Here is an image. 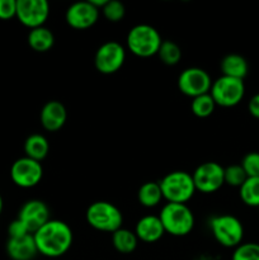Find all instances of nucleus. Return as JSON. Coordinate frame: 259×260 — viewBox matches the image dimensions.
<instances>
[{"mask_svg":"<svg viewBox=\"0 0 259 260\" xmlns=\"http://www.w3.org/2000/svg\"><path fill=\"white\" fill-rule=\"evenodd\" d=\"M7 254L12 260H32L38 254L32 234L22 238L8 239Z\"/></svg>","mask_w":259,"mask_h":260,"instance_id":"nucleus-17","label":"nucleus"},{"mask_svg":"<svg viewBox=\"0 0 259 260\" xmlns=\"http://www.w3.org/2000/svg\"><path fill=\"white\" fill-rule=\"evenodd\" d=\"M85 218L89 226L102 233L113 234L114 231L119 230L123 223L121 210L107 201L91 203L86 210Z\"/></svg>","mask_w":259,"mask_h":260,"instance_id":"nucleus-5","label":"nucleus"},{"mask_svg":"<svg viewBox=\"0 0 259 260\" xmlns=\"http://www.w3.org/2000/svg\"><path fill=\"white\" fill-rule=\"evenodd\" d=\"M38 254L47 258H58L73 245V230L66 222L50 220L33 234Z\"/></svg>","mask_w":259,"mask_h":260,"instance_id":"nucleus-1","label":"nucleus"},{"mask_svg":"<svg viewBox=\"0 0 259 260\" xmlns=\"http://www.w3.org/2000/svg\"><path fill=\"white\" fill-rule=\"evenodd\" d=\"M241 202L248 207H259V178H246L239 188Z\"/></svg>","mask_w":259,"mask_h":260,"instance_id":"nucleus-23","label":"nucleus"},{"mask_svg":"<svg viewBox=\"0 0 259 260\" xmlns=\"http://www.w3.org/2000/svg\"><path fill=\"white\" fill-rule=\"evenodd\" d=\"M163 198L168 203H183L187 205L196 193L192 174L183 170H177L165 175L159 182Z\"/></svg>","mask_w":259,"mask_h":260,"instance_id":"nucleus-3","label":"nucleus"},{"mask_svg":"<svg viewBox=\"0 0 259 260\" xmlns=\"http://www.w3.org/2000/svg\"><path fill=\"white\" fill-rule=\"evenodd\" d=\"M248 112L254 118L259 119V93L254 94L248 102Z\"/></svg>","mask_w":259,"mask_h":260,"instance_id":"nucleus-32","label":"nucleus"},{"mask_svg":"<svg viewBox=\"0 0 259 260\" xmlns=\"http://www.w3.org/2000/svg\"><path fill=\"white\" fill-rule=\"evenodd\" d=\"M3 206H4V203H3V198H2V196H0V215H2V212H3Z\"/></svg>","mask_w":259,"mask_h":260,"instance_id":"nucleus-33","label":"nucleus"},{"mask_svg":"<svg viewBox=\"0 0 259 260\" xmlns=\"http://www.w3.org/2000/svg\"><path fill=\"white\" fill-rule=\"evenodd\" d=\"M212 86V79L210 74L201 68L184 69L178 76V89L184 95L196 96L208 94Z\"/></svg>","mask_w":259,"mask_h":260,"instance_id":"nucleus-9","label":"nucleus"},{"mask_svg":"<svg viewBox=\"0 0 259 260\" xmlns=\"http://www.w3.org/2000/svg\"><path fill=\"white\" fill-rule=\"evenodd\" d=\"M43 177V168L40 161L23 156L15 160L10 168V178L19 188H33L40 184Z\"/></svg>","mask_w":259,"mask_h":260,"instance_id":"nucleus-11","label":"nucleus"},{"mask_svg":"<svg viewBox=\"0 0 259 260\" xmlns=\"http://www.w3.org/2000/svg\"><path fill=\"white\" fill-rule=\"evenodd\" d=\"M112 244L118 253L131 254L136 250L139 239H137L135 231L121 228L112 234Z\"/></svg>","mask_w":259,"mask_h":260,"instance_id":"nucleus-21","label":"nucleus"},{"mask_svg":"<svg viewBox=\"0 0 259 260\" xmlns=\"http://www.w3.org/2000/svg\"><path fill=\"white\" fill-rule=\"evenodd\" d=\"M161 36L159 30L150 24H137L130 29L126 43L130 52L137 57H151L157 55L161 46Z\"/></svg>","mask_w":259,"mask_h":260,"instance_id":"nucleus-4","label":"nucleus"},{"mask_svg":"<svg viewBox=\"0 0 259 260\" xmlns=\"http://www.w3.org/2000/svg\"><path fill=\"white\" fill-rule=\"evenodd\" d=\"M50 15L46 0H17V15L20 23L29 29L43 27Z\"/></svg>","mask_w":259,"mask_h":260,"instance_id":"nucleus-12","label":"nucleus"},{"mask_svg":"<svg viewBox=\"0 0 259 260\" xmlns=\"http://www.w3.org/2000/svg\"><path fill=\"white\" fill-rule=\"evenodd\" d=\"M223 172L225 168L221 167L218 162L207 161L201 164L192 173L196 190L206 194L217 192L225 184Z\"/></svg>","mask_w":259,"mask_h":260,"instance_id":"nucleus-10","label":"nucleus"},{"mask_svg":"<svg viewBox=\"0 0 259 260\" xmlns=\"http://www.w3.org/2000/svg\"><path fill=\"white\" fill-rule=\"evenodd\" d=\"M246 174L244 169L241 168L240 164L230 165V167L225 168L223 172V179H225V184L230 185V187L240 188L243 183L246 180Z\"/></svg>","mask_w":259,"mask_h":260,"instance_id":"nucleus-27","label":"nucleus"},{"mask_svg":"<svg viewBox=\"0 0 259 260\" xmlns=\"http://www.w3.org/2000/svg\"><path fill=\"white\" fill-rule=\"evenodd\" d=\"M137 200L140 205L146 208H154L160 205L163 198L161 189H160L159 182H146L139 188L137 192Z\"/></svg>","mask_w":259,"mask_h":260,"instance_id":"nucleus-22","label":"nucleus"},{"mask_svg":"<svg viewBox=\"0 0 259 260\" xmlns=\"http://www.w3.org/2000/svg\"><path fill=\"white\" fill-rule=\"evenodd\" d=\"M15 15H17V0H0V19H12Z\"/></svg>","mask_w":259,"mask_h":260,"instance_id":"nucleus-30","label":"nucleus"},{"mask_svg":"<svg viewBox=\"0 0 259 260\" xmlns=\"http://www.w3.org/2000/svg\"><path fill=\"white\" fill-rule=\"evenodd\" d=\"M18 220L22 221L30 234H35L42 228L47 221H50V208L43 201L30 200L27 201L20 207L18 213Z\"/></svg>","mask_w":259,"mask_h":260,"instance_id":"nucleus-14","label":"nucleus"},{"mask_svg":"<svg viewBox=\"0 0 259 260\" xmlns=\"http://www.w3.org/2000/svg\"><path fill=\"white\" fill-rule=\"evenodd\" d=\"M241 168L248 178H259V152H248L241 160Z\"/></svg>","mask_w":259,"mask_h":260,"instance_id":"nucleus-29","label":"nucleus"},{"mask_svg":"<svg viewBox=\"0 0 259 260\" xmlns=\"http://www.w3.org/2000/svg\"><path fill=\"white\" fill-rule=\"evenodd\" d=\"M210 229L215 240L223 248L240 245L244 239V226L233 215H218L210 220Z\"/></svg>","mask_w":259,"mask_h":260,"instance_id":"nucleus-6","label":"nucleus"},{"mask_svg":"<svg viewBox=\"0 0 259 260\" xmlns=\"http://www.w3.org/2000/svg\"><path fill=\"white\" fill-rule=\"evenodd\" d=\"M29 231L25 228L24 223L20 220L15 218L8 226V235H9V239H15V238H22V236L29 235ZM33 235V234H32Z\"/></svg>","mask_w":259,"mask_h":260,"instance_id":"nucleus-31","label":"nucleus"},{"mask_svg":"<svg viewBox=\"0 0 259 260\" xmlns=\"http://www.w3.org/2000/svg\"><path fill=\"white\" fill-rule=\"evenodd\" d=\"M220 69L223 76L244 80V78L248 75L249 65L246 58L243 57L241 55H238V53H229V55H226L221 60Z\"/></svg>","mask_w":259,"mask_h":260,"instance_id":"nucleus-18","label":"nucleus"},{"mask_svg":"<svg viewBox=\"0 0 259 260\" xmlns=\"http://www.w3.org/2000/svg\"><path fill=\"white\" fill-rule=\"evenodd\" d=\"M231 260H259V244L241 243L234 249Z\"/></svg>","mask_w":259,"mask_h":260,"instance_id":"nucleus-26","label":"nucleus"},{"mask_svg":"<svg viewBox=\"0 0 259 260\" xmlns=\"http://www.w3.org/2000/svg\"><path fill=\"white\" fill-rule=\"evenodd\" d=\"M211 96L216 106L223 108H231L240 103L245 95V84L244 80L221 75L212 81L210 90Z\"/></svg>","mask_w":259,"mask_h":260,"instance_id":"nucleus-7","label":"nucleus"},{"mask_svg":"<svg viewBox=\"0 0 259 260\" xmlns=\"http://www.w3.org/2000/svg\"><path fill=\"white\" fill-rule=\"evenodd\" d=\"M160 61L168 66H174L179 63L182 58V50L174 41L165 40L161 42L159 51H157Z\"/></svg>","mask_w":259,"mask_h":260,"instance_id":"nucleus-24","label":"nucleus"},{"mask_svg":"<svg viewBox=\"0 0 259 260\" xmlns=\"http://www.w3.org/2000/svg\"><path fill=\"white\" fill-rule=\"evenodd\" d=\"M102 13L109 22H121L126 14V8L118 0H108L104 8L102 9Z\"/></svg>","mask_w":259,"mask_h":260,"instance_id":"nucleus-28","label":"nucleus"},{"mask_svg":"<svg viewBox=\"0 0 259 260\" xmlns=\"http://www.w3.org/2000/svg\"><path fill=\"white\" fill-rule=\"evenodd\" d=\"M41 124L48 132H56L63 127L68 119V111L58 101H50L42 107L40 113Z\"/></svg>","mask_w":259,"mask_h":260,"instance_id":"nucleus-15","label":"nucleus"},{"mask_svg":"<svg viewBox=\"0 0 259 260\" xmlns=\"http://www.w3.org/2000/svg\"><path fill=\"white\" fill-rule=\"evenodd\" d=\"M135 234L137 239L144 243H156L164 236L165 230L159 216L147 215L140 218L135 226Z\"/></svg>","mask_w":259,"mask_h":260,"instance_id":"nucleus-16","label":"nucleus"},{"mask_svg":"<svg viewBox=\"0 0 259 260\" xmlns=\"http://www.w3.org/2000/svg\"><path fill=\"white\" fill-rule=\"evenodd\" d=\"M126 60V50L116 41H108L101 45L94 55V66L104 75L117 73Z\"/></svg>","mask_w":259,"mask_h":260,"instance_id":"nucleus-8","label":"nucleus"},{"mask_svg":"<svg viewBox=\"0 0 259 260\" xmlns=\"http://www.w3.org/2000/svg\"><path fill=\"white\" fill-rule=\"evenodd\" d=\"M165 233L177 238L187 236L195 228V215L187 205L167 203L159 215Z\"/></svg>","mask_w":259,"mask_h":260,"instance_id":"nucleus-2","label":"nucleus"},{"mask_svg":"<svg viewBox=\"0 0 259 260\" xmlns=\"http://www.w3.org/2000/svg\"><path fill=\"white\" fill-rule=\"evenodd\" d=\"M50 151V144L43 135L33 134L24 141V154L29 159L42 161Z\"/></svg>","mask_w":259,"mask_h":260,"instance_id":"nucleus-20","label":"nucleus"},{"mask_svg":"<svg viewBox=\"0 0 259 260\" xmlns=\"http://www.w3.org/2000/svg\"><path fill=\"white\" fill-rule=\"evenodd\" d=\"M99 12L90 2L74 3L65 13V20L74 29H86L98 22Z\"/></svg>","mask_w":259,"mask_h":260,"instance_id":"nucleus-13","label":"nucleus"},{"mask_svg":"<svg viewBox=\"0 0 259 260\" xmlns=\"http://www.w3.org/2000/svg\"><path fill=\"white\" fill-rule=\"evenodd\" d=\"M216 108V103L212 99L211 94H203V95L196 96L190 102V111L198 118H207L213 113Z\"/></svg>","mask_w":259,"mask_h":260,"instance_id":"nucleus-25","label":"nucleus"},{"mask_svg":"<svg viewBox=\"0 0 259 260\" xmlns=\"http://www.w3.org/2000/svg\"><path fill=\"white\" fill-rule=\"evenodd\" d=\"M27 41L29 47L36 52H47L55 43V36L50 28L38 27L29 30Z\"/></svg>","mask_w":259,"mask_h":260,"instance_id":"nucleus-19","label":"nucleus"}]
</instances>
